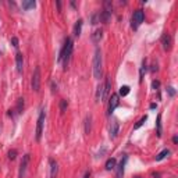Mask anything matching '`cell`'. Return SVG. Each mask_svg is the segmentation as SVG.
<instances>
[{
	"label": "cell",
	"mask_w": 178,
	"mask_h": 178,
	"mask_svg": "<svg viewBox=\"0 0 178 178\" xmlns=\"http://www.w3.org/2000/svg\"><path fill=\"white\" fill-rule=\"evenodd\" d=\"M168 155H170V150H168V149H164V150H161L159 155L156 156V161H161V160L166 159Z\"/></svg>",
	"instance_id": "ac0fdd59"
},
{
	"label": "cell",
	"mask_w": 178,
	"mask_h": 178,
	"mask_svg": "<svg viewBox=\"0 0 178 178\" xmlns=\"http://www.w3.org/2000/svg\"><path fill=\"white\" fill-rule=\"evenodd\" d=\"M173 142H174V143H177V142H178V138L174 137V138H173Z\"/></svg>",
	"instance_id": "836d02e7"
},
{
	"label": "cell",
	"mask_w": 178,
	"mask_h": 178,
	"mask_svg": "<svg viewBox=\"0 0 178 178\" xmlns=\"http://www.w3.org/2000/svg\"><path fill=\"white\" fill-rule=\"evenodd\" d=\"M89 177H91V171H86L85 175H83V178H89Z\"/></svg>",
	"instance_id": "4dcf8cb0"
},
{
	"label": "cell",
	"mask_w": 178,
	"mask_h": 178,
	"mask_svg": "<svg viewBox=\"0 0 178 178\" xmlns=\"http://www.w3.org/2000/svg\"><path fill=\"white\" fill-rule=\"evenodd\" d=\"M110 89H111V81H110V78L107 77L104 83H103V100L102 102H104L107 99V96H109V93H110Z\"/></svg>",
	"instance_id": "30bf717a"
},
{
	"label": "cell",
	"mask_w": 178,
	"mask_h": 178,
	"mask_svg": "<svg viewBox=\"0 0 178 178\" xmlns=\"http://www.w3.org/2000/svg\"><path fill=\"white\" fill-rule=\"evenodd\" d=\"M146 120H148V116H143V117L140 118V120H139V121L137 122V124L134 125V129H139L140 127H142V125L145 124V121H146Z\"/></svg>",
	"instance_id": "cb8c5ba5"
},
{
	"label": "cell",
	"mask_w": 178,
	"mask_h": 178,
	"mask_svg": "<svg viewBox=\"0 0 178 178\" xmlns=\"http://www.w3.org/2000/svg\"><path fill=\"white\" fill-rule=\"evenodd\" d=\"M152 71H157V65L153 64V68H152Z\"/></svg>",
	"instance_id": "d6a6232c"
},
{
	"label": "cell",
	"mask_w": 178,
	"mask_h": 178,
	"mask_svg": "<svg viewBox=\"0 0 178 178\" xmlns=\"http://www.w3.org/2000/svg\"><path fill=\"white\" fill-rule=\"evenodd\" d=\"M118 132H120V122H118V120H113L111 124H110V129H109L110 139H116L118 137Z\"/></svg>",
	"instance_id": "ba28073f"
},
{
	"label": "cell",
	"mask_w": 178,
	"mask_h": 178,
	"mask_svg": "<svg viewBox=\"0 0 178 178\" xmlns=\"http://www.w3.org/2000/svg\"><path fill=\"white\" fill-rule=\"evenodd\" d=\"M59 174V164L54 160H50V178H57Z\"/></svg>",
	"instance_id": "7c38bea8"
},
{
	"label": "cell",
	"mask_w": 178,
	"mask_h": 178,
	"mask_svg": "<svg viewBox=\"0 0 178 178\" xmlns=\"http://www.w3.org/2000/svg\"><path fill=\"white\" fill-rule=\"evenodd\" d=\"M145 20V13L143 10H137V11H134V15H132V28L134 29H138V27H139L140 24L143 23Z\"/></svg>",
	"instance_id": "277c9868"
},
{
	"label": "cell",
	"mask_w": 178,
	"mask_h": 178,
	"mask_svg": "<svg viewBox=\"0 0 178 178\" xmlns=\"http://www.w3.org/2000/svg\"><path fill=\"white\" fill-rule=\"evenodd\" d=\"M45 117H46V113L45 110H42L39 113V117H38V124H36V140H41L42 138V132H43V124H45Z\"/></svg>",
	"instance_id": "3957f363"
},
{
	"label": "cell",
	"mask_w": 178,
	"mask_h": 178,
	"mask_svg": "<svg viewBox=\"0 0 178 178\" xmlns=\"http://www.w3.org/2000/svg\"><path fill=\"white\" fill-rule=\"evenodd\" d=\"M10 42H11V45L14 46V47H18V38H15L14 36V38H11V41Z\"/></svg>",
	"instance_id": "f1b7e54d"
},
{
	"label": "cell",
	"mask_w": 178,
	"mask_h": 178,
	"mask_svg": "<svg viewBox=\"0 0 178 178\" xmlns=\"http://www.w3.org/2000/svg\"><path fill=\"white\" fill-rule=\"evenodd\" d=\"M15 64H17V71L21 74L24 70V57L23 53H17L15 54Z\"/></svg>",
	"instance_id": "8fae6325"
},
{
	"label": "cell",
	"mask_w": 178,
	"mask_h": 178,
	"mask_svg": "<svg viewBox=\"0 0 178 178\" xmlns=\"http://www.w3.org/2000/svg\"><path fill=\"white\" fill-rule=\"evenodd\" d=\"M118 104H120V98H118L117 93H113V95L110 96V100H109V109H107V114H109V116H111V113H113L114 110L117 109Z\"/></svg>",
	"instance_id": "52a82bcc"
},
{
	"label": "cell",
	"mask_w": 178,
	"mask_h": 178,
	"mask_svg": "<svg viewBox=\"0 0 178 178\" xmlns=\"http://www.w3.org/2000/svg\"><path fill=\"white\" fill-rule=\"evenodd\" d=\"M156 127H157V137H161V114H159V116H157Z\"/></svg>",
	"instance_id": "44dd1931"
},
{
	"label": "cell",
	"mask_w": 178,
	"mask_h": 178,
	"mask_svg": "<svg viewBox=\"0 0 178 178\" xmlns=\"http://www.w3.org/2000/svg\"><path fill=\"white\" fill-rule=\"evenodd\" d=\"M35 6H36V2H35V0H25V2H23V8L25 11H28L31 8H35Z\"/></svg>",
	"instance_id": "2e32d148"
},
{
	"label": "cell",
	"mask_w": 178,
	"mask_h": 178,
	"mask_svg": "<svg viewBox=\"0 0 178 178\" xmlns=\"http://www.w3.org/2000/svg\"><path fill=\"white\" fill-rule=\"evenodd\" d=\"M93 77L95 80H100L102 78V72H103V59H102V50L96 49L95 50V56H93Z\"/></svg>",
	"instance_id": "7a4b0ae2"
},
{
	"label": "cell",
	"mask_w": 178,
	"mask_h": 178,
	"mask_svg": "<svg viewBox=\"0 0 178 178\" xmlns=\"http://www.w3.org/2000/svg\"><path fill=\"white\" fill-rule=\"evenodd\" d=\"M92 116L89 114V116H86V118H85V132L89 134L91 132V129H92Z\"/></svg>",
	"instance_id": "e0dca14e"
},
{
	"label": "cell",
	"mask_w": 178,
	"mask_h": 178,
	"mask_svg": "<svg viewBox=\"0 0 178 178\" xmlns=\"http://www.w3.org/2000/svg\"><path fill=\"white\" fill-rule=\"evenodd\" d=\"M161 45H163V49L166 50V52H168V50L171 49V45H173V38H171V35L168 34V32L163 34V36H161Z\"/></svg>",
	"instance_id": "9c48e42d"
},
{
	"label": "cell",
	"mask_w": 178,
	"mask_h": 178,
	"mask_svg": "<svg viewBox=\"0 0 178 178\" xmlns=\"http://www.w3.org/2000/svg\"><path fill=\"white\" fill-rule=\"evenodd\" d=\"M23 110H24V99H18L15 111H17V114H20V113H23Z\"/></svg>",
	"instance_id": "7402d4cb"
},
{
	"label": "cell",
	"mask_w": 178,
	"mask_h": 178,
	"mask_svg": "<svg viewBox=\"0 0 178 178\" xmlns=\"http://www.w3.org/2000/svg\"><path fill=\"white\" fill-rule=\"evenodd\" d=\"M116 163H117V161H116V159H109L106 161V170L107 171L114 170V168H116Z\"/></svg>",
	"instance_id": "d6986e66"
},
{
	"label": "cell",
	"mask_w": 178,
	"mask_h": 178,
	"mask_svg": "<svg viewBox=\"0 0 178 178\" xmlns=\"http://www.w3.org/2000/svg\"><path fill=\"white\" fill-rule=\"evenodd\" d=\"M96 100L98 102H102L103 100V83H100L98 86V91H96Z\"/></svg>",
	"instance_id": "ffe728a7"
},
{
	"label": "cell",
	"mask_w": 178,
	"mask_h": 178,
	"mask_svg": "<svg viewBox=\"0 0 178 178\" xmlns=\"http://www.w3.org/2000/svg\"><path fill=\"white\" fill-rule=\"evenodd\" d=\"M135 178H140V177H135Z\"/></svg>",
	"instance_id": "e575fe53"
},
{
	"label": "cell",
	"mask_w": 178,
	"mask_h": 178,
	"mask_svg": "<svg viewBox=\"0 0 178 178\" xmlns=\"http://www.w3.org/2000/svg\"><path fill=\"white\" fill-rule=\"evenodd\" d=\"M15 157H17V150H15V149H13V150L8 152V159H10V160H14Z\"/></svg>",
	"instance_id": "4316f807"
},
{
	"label": "cell",
	"mask_w": 178,
	"mask_h": 178,
	"mask_svg": "<svg viewBox=\"0 0 178 178\" xmlns=\"http://www.w3.org/2000/svg\"><path fill=\"white\" fill-rule=\"evenodd\" d=\"M102 38H103L102 28H98V29H95V32L92 34V42H93V43H99Z\"/></svg>",
	"instance_id": "5bb4252c"
},
{
	"label": "cell",
	"mask_w": 178,
	"mask_h": 178,
	"mask_svg": "<svg viewBox=\"0 0 178 178\" xmlns=\"http://www.w3.org/2000/svg\"><path fill=\"white\" fill-rule=\"evenodd\" d=\"M167 92H168V95H170V96H174L175 95V91H174V88H173V86L167 88Z\"/></svg>",
	"instance_id": "f546056e"
},
{
	"label": "cell",
	"mask_w": 178,
	"mask_h": 178,
	"mask_svg": "<svg viewBox=\"0 0 178 178\" xmlns=\"http://www.w3.org/2000/svg\"><path fill=\"white\" fill-rule=\"evenodd\" d=\"M128 93H129V86H127V85H122L120 88V91H118V95L120 96H127Z\"/></svg>",
	"instance_id": "603a6c76"
},
{
	"label": "cell",
	"mask_w": 178,
	"mask_h": 178,
	"mask_svg": "<svg viewBox=\"0 0 178 178\" xmlns=\"http://www.w3.org/2000/svg\"><path fill=\"white\" fill-rule=\"evenodd\" d=\"M145 72H146V60L142 61V67H140V78H139V81L143 80V74H145Z\"/></svg>",
	"instance_id": "d4e9b609"
},
{
	"label": "cell",
	"mask_w": 178,
	"mask_h": 178,
	"mask_svg": "<svg viewBox=\"0 0 178 178\" xmlns=\"http://www.w3.org/2000/svg\"><path fill=\"white\" fill-rule=\"evenodd\" d=\"M152 88H153L155 91H159V88H160V82H159V81H153V82H152Z\"/></svg>",
	"instance_id": "83f0119b"
},
{
	"label": "cell",
	"mask_w": 178,
	"mask_h": 178,
	"mask_svg": "<svg viewBox=\"0 0 178 178\" xmlns=\"http://www.w3.org/2000/svg\"><path fill=\"white\" fill-rule=\"evenodd\" d=\"M32 89L35 92H39L41 89V68L36 67L34 71V75H32Z\"/></svg>",
	"instance_id": "5b68a950"
},
{
	"label": "cell",
	"mask_w": 178,
	"mask_h": 178,
	"mask_svg": "<svg viewBox=\"0 0 178 178\" xmlns=\"http://www.w3.org/2000/svg\"><path fill=\"white\" fill-rule=\"evenodd\" d=\"M67 106H68V102H67V100H64V99H63V100H61V103H60V110H61V111H65V109H67Z\"/></svg>",
	"instance_id": "484cf974"
},
{
	"label": "cell",
	"mask_w": 178,
	"mask_h": 178,
	"mask_svg": "<svg viewBox=\"0 0 178 178\" xmlns=\"http://www.w3.org/2000/svg\"><path fill=\"white\" fill-rule=\"evenodd\" d=\"M82 25H83V21L82 20H78L75 23V25H74V35H75L77 38L81 35V32H82Z\"/></svg>",
	"instance_id": "9a60e30c"
},
{
	"label": "cell",
	"mask_w": 178,
	"mask_h": 178,
	"mask_svg": "<svg viewBox=\"0 0 178 178\" xmlns=\"http://www.w3.org/2000/svg\"><path fill=\"white\" fill-rule=\"evenodd\" d=\"M29 155H24L23 156V160H21V164H20V171H18V178H24L25 177V173H27V168H28V164H29Z\"/></svg>",
	"instance_id": "8992f818"
},
{
	"label": "cell",
	"mask_w": 178,
	"mask_h": 178,
	"mask_svg": "<svg viewBox=\"0 0 178 178\" xmlns=\"http://www.w3.org/2000/svg\"><path fill=\"white\" fill-rule=\"evenodd\" d=\"M125 163H127V156H124V157H122V160L120 161V164H118V167H117V178H122V175H124Z\"/></svg>",
	"instance_id": "4fadbf2b"
},
{
	"label": "cell",
	"mask_w": 178,
	"mask_h": 178,
	"mask_svg": "<svg viewBox=\"0 0 178 178\" xmlns=\"http://www.w3.org/2000/svg\"><path fill=\"white\" fill-rule=\"evenodd\" d=\"M72 41L71 38H67L64 42V45H63V49L60 50V54H59V59H57V63L64 65V70H67L70 64V60H71V54H72Z\"/></svg>",
	"instance_id": "6da1fadb"
},
{
	"label": "cell",
	"mask_w": 178,
	"mask_h": 178,
	"mask_svg": "<svg viewBox=\"0 0 178 178\" xmlns=\"http://www.w3.org/2000/svg\"><path fill=\"white\" fill-rule=\"evenodd\" d=\"M156 107H157V104H155V103H152V104H150V109H152V110L156 109Z\"/></svg>",
	"instance_id": "1f68e13d"
}]
</instances>
